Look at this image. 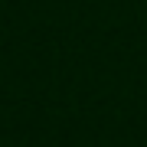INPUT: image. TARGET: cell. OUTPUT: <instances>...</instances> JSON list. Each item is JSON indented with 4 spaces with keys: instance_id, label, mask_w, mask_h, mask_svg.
<instances>
[]
</instances>
